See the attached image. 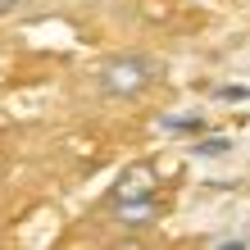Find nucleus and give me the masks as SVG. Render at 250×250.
<instances>
[{"instance_id":"1","label":"nucleus","mask_w":250,"mask_h":250,"mask_svg":"<svg viewBox=\"0 0 250 250\" xmlns=\"http://www.w3.org/2000/svg\"><path fill=\"white\" fill-rule=\"evenodd\" d=\"M159 78H164V64L150 50H109L91 68V82L105 100H141L159 86Z\"/></svg>"},{"instance_id":"2","label":"nucleus","mask_w":250,"mask_h":250,"mask_svg":"<svg viewBox=\"0 0 250 250\" xmlns=\"http://www.w3.org/2000/svg\"><path fill=\"white\" fill-rule=\"evenodd\" d=\"M146 200H159V168L150 159H132V164L119 168V178L109 182L100 209H114V205H146Z\"/></svg>"},{"instance_id":"4","label":"nucleus","mask_w":250,"mask_h":250,"mask_svg":"<svg viewBox=\"0 0 250 250\" xmlns=\"http://www.w3.org/2000/svg\"><path fill=\"white\" fill-rule=\"evenodd\" d=\"M27 0H0V19H9V14H19Z\"/></svg>"},{"instance_id":"3","label":"nucleus","mask_w":250,"mask_h":250,"mask_svg":"<svg viewBox=\"0 0 250 250\" xmlns=\"http://www.w3.org/2000/svg\"><path fill=\"white\" fill-rule=\"evenodd\" d=\"M119 228H127V232H141V228H150V223H159V214H164V205L159 200H146V205H114V209H105Z\"/></svg>"}]
</instances>
